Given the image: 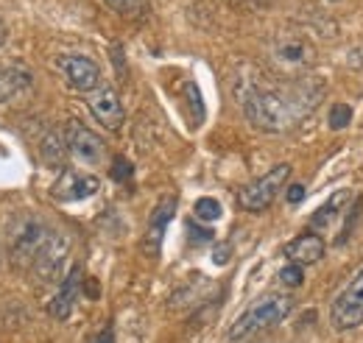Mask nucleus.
<instances>
[{"instance_id":"obj_1","label":"nucleus","mask_w":363,"mask_h":343,"mask_svg":"<svg viewBox=\"0 0 363 343\" xmlns=\"http://www.w3.org/2000/svg\"><path fill=\"white\" fill-rule=\"evenodd\" d=\"M243 112L252 120V126H257V129L263 131L288 129L302 115V109H296L291 98H285L279 92H272V89H252V92H246Z\"/></svg>"},{"instance_id":"obj_2","label":"nucleus","mask_w":363,"mask_h":343,"mask_svg":"<svg viewBox=\"0 0 363 343\" xmlns=\"http://www.w3.org/2000/svg\"><path fill=\"white\" fill-rule=\"evenodd\" d=\"M291 307H294V299L285 296V293H269V296L257 299L255 304H249L238 315V321L229 327V341L240 343L246 341V338H255L263 330H272L279 321L288 318Z\"/></svg>"},{"instance_id":"obj_3","label":"nucleus","mask_w":363,"mask_h":343,"mask_svg":"<svg viewBox=\"0 0 363 343\" xmlns=\"http://www.w3.org/2000/svg\"><path fill=\"white\" fill-rule=\"evenodd\" d=\"M288 176H291V165L282 162V165H274L266 176H260V179H255L252 184H246V187L238 193V204H240V210H246V213H260V210L272 207V201L277 198V193L285 187Z\"/></svg>"},{"instance_id":"obj_4","label":"nucleus","mask_w":363,"mask_h":343,"mask_svg":"<svg viewBox=\"0 0 363 343\" xmlns=\"http://www.w3.org/2000/svg\"><path fill=\"white\" fill-rule=\"evenodd\" d=\"M330 321L335 330H355L363 324V271L355 274V279L335 296L330 307Z\"/></svg>"},{"instance_id":"obj_5","label":"nucleus","mask_w":363,"mask_h":343,"mask_svg":"<svg viewBox=\"0 0 363 343\" xmlns=\"http://www.w3.org/2000/svg\"><path fill=\"white\" fill-rule=\"evenodd\" d=\"M65 145L84 165H101L104 162V140L92 129H87L84 123H79V120H70L67 123Z\"/></svg>"},{"instance_id":"obj_6","label":"nucleus","mask_w":363,"mask_h":343,"mask_svg":"<svg viewBox=\"0 0 363 343\" xmlns=\"http://www.w3.org/2000/svg\"><path fill=\"white\" fill-rule=\"evenodd\" d=\"M87 106H90L92 118L109 131H118L123 126V103L118 98V92L112 86L106 84H98L90 92L87 98Z\"/></svg>"},{"instance_id":"obj_7","label":"nucleus","mask_w":363,"mask_h":343,"mask_svg":"<svg viewBox=\"0 0 363 343\" xmlns=\"http://www.w3.org/2000/svg\"><path fill=\"white\" fill-rule=\"evenodd\" d=\"M56 64H59L65 81L73 86V89H79V92H92L98 86V81H101V67L92 59H87V56L67 53Z\"/></svg>"},{"instance_id":"obj_8","label":"nucleus","mask_w":363,"mask_h":343,"mask_svg":"<svg viewBox=\"0 0 363 343\" xmlns=\"http://www.w3.org/2000/svg\"><path fill=\"white\" fill-rule=\"evenodd\" d=\"M65 259H67V237H62L59 232H50L31 265H34V271H37L45 282H53V279H59Z\"/></svg>"},{"instance_id":"obj_9","label":"nucleus","mask_w":363,"mask_h":343,"mask_svg":"<svg viewBox=\"0 0 363 343\" xmlns=\"http://www.w3.org/2000/svg\"><path fill=\"white\" fill-rule=\"evenodd\" d=\"M98 187H101V181H98V176H92V173L65 171L59 176V181L53 184L50 196H53L56 201H82V198L95 196Z\"/></svg>"},{"instance_id":"obj_10","label":"nucleus","mask_w":363,"mask_h":343,"mask_svg":"<svg viewBox=\"0 0 363 343\" xmlns=\"http://www.w3.org/2000/svg\"><path fill=\"white\" fill-rule=\"evenodd\" d=\"M174 213H177V198H174V196H165V198L157 204V210L151 213L148 232H145V237H143V252H145L148 257H157V254H160L165 229H168V223L174 220Z\"/></svg>"},{"instance_id":"obj_11","label":"nucleus","mask_w":363,"mask_h":343,"mask_svg":"<svg viewBox=\"0 0 363 343\" xmlns=\"http://www.w3.org/2000/svg\"><path fill=\"white\" fill-rule=\"evenodd\" d=\"M79 288H82V265H73L70 274H67V279L62 282L59 293L48 304V313H50L56 321H67V318H70L76 296H79Z\"/></svg>"},{"instance_id":"obj_12","label":"nucleus","mask_w":363,"mask_h":343,"mask_svg":"<svg viewBox=\"0 0 363 343\" xmlns=\"http://www.w3.org/2000/svg\"><path fill=\"white\" fill-rule=\"evenodd\" d=\"M324 252H327V246H324V240L318 237L316 232H305V235L294 237L285 246V257L291 262H296V265H313V262L324 257Z\"/></svg>"},{"instance_id":"obj_13","label":"nucleus","mask_w":363,"mask_h":343,"mask_svg":"<svg viewBox=\"0 0 363 343\" xmlns=\"http://www.w3.org/2000/svg\"><path fill=\"white\" fill-rule=\"evenodd\" d=\"M350 201H352V193H350V190H338V193H333L330 201H324L316 213L311 215V226H313V229H327L338 215L344 213V207H347Z\"/></svg>"},{"instance_id":"obj_14","label":"nucleus","mask_w":363,"mask_h":343,"mask_svg":"<svg viewBox=\"0 0 363 343\" xmlns=\"http://www.w3.org/2000/svg\"><path fill=\"white\" fill-rule=\"evenodd\" d=\"M31 86V76L14 67H0V103L17 98L20 92H26Z\"/></svg>"},{"instance_id":"obj_15","label":"nucleus","mask_w":363,"mask_h":343,"mask_svg":"<svg viewBox=\"0 0 363 343\" xmlns=\"http://www.w3.org/2000/svg\"><path fill=\"white\" fill-rule=\"evenodd\" d=\"M277 56L288 64H305L311 62V45H305L302 40H285L277 47Z\"/></svg>"},{"instance_id":"obj_16","label":"nucleus","mask_w":363,"mask_h":343,"mask_svg":"<svg viewBox=\"0 0 363 343\" xmlns=\"http://www.w3.org/2000/svg\"><path fill=\"white\" fill-rule=\"evenodd\" d=\"M106 6L121 14V17H129V20H137L145 14V0H106Z\"/></svg>"},{"instance_id":"obj_17","label":"nucleus","mask_w":363,"mask_h":343,"mask_svg":"<svg viewBox=\"0 0 363 343\" xmlns=\"http://www.w3.org/2000/svg\"><path fill=\"white\" fill-rule=\"evenodd\" d=\"M193 213H196V218L199 220H218L221 215H224V210H221V204L216 201V198H210V196H204V198H199L196 204H193Z\"/></svg>"},{"instance_id":"obj_18","label":"nucleus","mask_w":363,"mask_h":343,"mask_svg":"<svg viewBox=\"0 0 363 343\" xmlns=\"http://www.w3.org/2000/svg\"><path fill=\"white\" fill-rule=\"evenodd\" d=\"M350 120H352V106H347V103L330 106V129H347Z\"/></svg>"},{"instance_id":"obj_19","label":"nucleus","mask_w":363,"mask_h":343,"mask_svg":"<svg viewBox=\"0 0 363 343\" xmlns=\"http://www.w3.org/2000/svg\"><path fill=\"white\" fill-rule=\"evenodd\" d=\"M279 282H282L285 288H299V285L305 282V271H302V265L288 262V265L279 271Z\"/></svg>"},{"instance_id":"obj_20","label":"nucleus","mask_w":363,"mask_h":343,"mask_svg":"<svg viewBox=\"0 0 363 343\" xmlns=\"http://www.w3.org/2000/svg\"><path fill=\"white\" fill-rule=\"evenodd\" d=\"M112 179L115 181H129L132 179V162L123 159V157H118L115 165H112Z\"/></svg>"},{"instance_id":"obj_21","label":"nucleus","mask_w":363,"mask_h":343,"mask_svg":"<svg viewBox=\"0 0 363 343\" xmlns=\"http://www.w3.org/2000/svg\"><path fill=\"white\" fill-rule=\"evenodd\" d=\"M190 229V240H196V243H207V240H213V229H204V226H187Z\"/></svg>"},{"instance_id":"obj_22","label":"nucleus","mask_w":363,"mask_h":343,"mask_svg":"<svg viewBox=\"0 0 363 343\" xmlns=\"http://www.w3.org/2000/svg\"><path fill=\"white\" fill-rule=\"evenodd\" d=\"M285 198H288V204H299L305 198V187L302 184H291L288 193H285Z\"/></svg>"},{"instance_id":"obj_23","label":"nucleus","mask_w":363,"mask_h":343,"mask_svg":"<svg viewBox=\"0 0 363 343\" xmlns=\"http://www.w3.org/2000/svg\"><path fill=\"white\" fill-rule=\"evenodd\" d=\"M216 265H227L229 262V246L227 243H221V246H218V249H216Z\"/></svg>"},{"instance_id":"obj_24","label":"nucleus","mask_w":363,"mask_h":343,"mask_svg":"<svg viewBox=\"0 0 363 343\" xmlns=\"http://www.w3.org/2000/svg\"><path fill=\"white\" fill-rule=\"evenodd\" d=\"M95 343H112V330H104V332L95 338Z\"/></svg>"},{"instance_id":"obj_25","label":"nucleus","mask_w":363,"mask_h":343,"mask_svg":"<svg viewBox=\"0 0 363 343\" xmlns=\"http://www.w3.org/2000/svg\"><path fill=\"white\" fill-rule=\"evenodd\" d=\"M6 43V26H3V23H0V45Z\"/></svg>"}]
</instances>
